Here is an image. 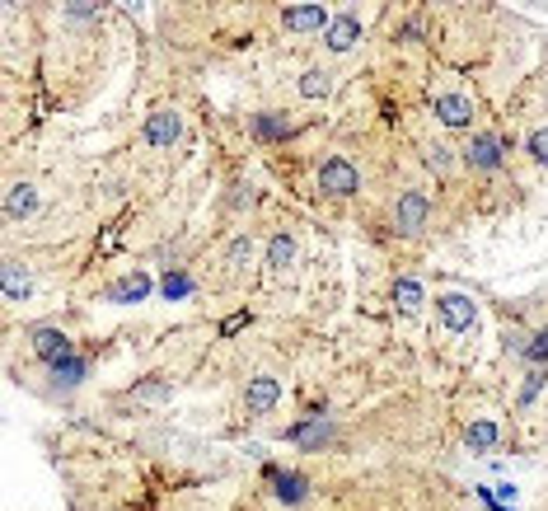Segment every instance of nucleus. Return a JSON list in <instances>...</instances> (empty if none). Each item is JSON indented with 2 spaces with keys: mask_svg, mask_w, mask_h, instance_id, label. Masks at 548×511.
Listing matches in <instances>:
<instances>
[{
  "mask_svg": "<svg viewBox=\"0 0 548 511\" xmlns=\"http://www.w3.org/2000/svg\"><path fill=\"white\" fill-rule=\"evenodd\" d=\"M502 137L497 131H474L469 141H464V164L469 169H478V174H497L502 169Z\"/></svg>",
  "mask_w": 548,
  "mask_h": 511,
  "instance_id": "f257e3e1",
  "label": "nucleus"
},
{
  "mask_svg": "<svg viewBox=\"0 0 548 511\" xmlns=\"http://www.w3.org/2000/svg\"><path fill=\"white\" fill-rule=\"evenodd\" d=\"M319 188H324L328 197H352V193L361 188L356 164H352V160H342V155L324 160V164H319Z\"/></svg>",
  "mask_w": 548,
  "mask_h": 511,
  "instance_id": "f03ea898",
  "label": "nucleus"
},
{
  "mask_svg": "<svg viewBox=\"0 0 548 511\" xmlns=\"http://www.w3.org/2000/svg\"><path fill=\"white\" fill-rule=\"evenodd\" d=\"M28 342H33V357H38L43 366H57V361L75 357L71 338H66V334H57V328H47V324H38V328H33V334H28Z\"/></svg>",
  "mask_w": 548,
  "mask_h": 511,
  "instance_id": "7ed1b4c3",
  "label": "nucleus"
},
{
  "mask_svg": "<svg viewBox=\"0 0 548 511\" xmlns=\"http://www.w3.org/2000/svg\"><path fill=\"white\" fill-rule=\"evenodd\" d=\"M394 225H398V235L418 240L422 225H427V197L422 193H403V197H398V202H394Z\"/></svg>",
  "mask_w": 548,
  "mask_h": 511,
  "instance_id": "20e7f679",
  "label": "nucleus"
},
{
  "mask_svg": "<svg viewBox=\"0 0 548 511\" xmlns=\"http://www.w3.org/2000/svg\"><path fill=\"white\" fill-rule=\"evenodd\" d=\"M436 118L450 127V131H464V127H474V104L464 94L445 90V94H436Z\"/></svg>",
  "mask_w": 548,
  "mask_h": 511,
  "instance_id": "39448f33",
  "label": "nucleus"
},
{
  "mask_svg": "<svg viewBox=\"0 0 548 511\" xmlns=\"http://www.w3.org/2000/svg\"><path fill=\"white\" fill-rule=\"evenodd\" d=\"M183 113H151L145 118V145H174L183 137Z\"/></svg>",
  "mask_w": 548,
  "mask_h": 511,
  "instance_id": "423d86ee",
  "label": "nucleus"
},
{
  "mask_svg": "<svg viewBox=\"0 0 548 511\" xmlns=\"http://www.w3.org/2000/svg\"><path fill=\"white\" fill-rule=\"evenodd\" d=\"M295 254H301V244H295L291 230H277V235L268 240V268H272L277 277H286V272L295 268Z\"/></svg>",
  "mask_w": 548,
  "mask_h": 511,
  "instance_id": "0eeeda50",
  "label": "nucleus"
},
{
  "mask_svg": "<svg viewBox=\"0 0 548 511\" xmlns=\"http://www.w3.org/2000/svg\"><path fill=\"white\" fill-rule=\"evenodd\" d=\"M268 483H272V492H277V502H286V507L305 502V492H309L305 474H295V469H268Z\"/></svg>",
  "mask_w": 548,
  "mask_h": 511,
  "instance_id": "6e6552de",
  "label": "nucleus"
},
{
  "mask_svg": "<svg viewBox=\"0 0 548 511\" xmlns=\"http://www.w3.org/2000/svg\"><path fill=\"white\" fill-rule=\"evenodd\" d=\"M436 310H441V324L445 328H455V334H464V328H469L474 324V301H469V295H441V301H436Z\"/></svg>",
  "mask_w": 548,
  "mask_h": 511,
  "instance_id": "1a4fd4ad",
  "label": "nucleus"
},
{
  "mask_svg": "<svg viewBox=\"0 0 548 511\" xmlns=\"http://www.w3.org/2000/svg\"><path fill=\"white\" fill-rule=\"evenodd\" d=\"M324 38H328V52H347V47L361 38V20L356 14H333L328 28H324Z\"/></svg>",
  "mask_w": 548,
  "mask_h": 511,
  "instance_id": "9d476101",
  "label": "nucleus"
},
{
  "mask_svg": "<svg viewBox=\"0 0 548 511\" xmlns=\"http://www.w3.org/2000/svg\"><path fill=\"white\" fill-rule=\"evenodd\" d=\"M248 131H254V141H286V137H295V122L286 113H258L248 122Z\"/></svg>",
  "mask_w": 548,
  "mask_h": 511,
  "instance_id": "9b49d317",
  "label": "nucleus"
},
{
  "mask_svg": "<svg viewBox=\"0 0 548 511\" xmlns=\"http://www.w3.org/2000/svg\"><path fill=\"white\" fill-rule=\"evenodd\" d=\"M33 211H38V188H33V184H14L5 193V221H24V216H33Z\"/></svg>",
  "mask_w": 548,
  "mask_h": 511,
  "instance_id": "f8f14e48",
  "label": "nucleus"
},
{
  "mask_svg": "<svg viewBox=\"0 0 548 511\" xmlns=\"http://www.w3.org/2000/svg\"><path fill=\"white\" fill-rule=\"evenodd\" d=\"M248 413H268V408L281 399V385L272 381V375H258V381H248Z\"/></svg>",
  "mask_w": 548,
  "mask_h": 511,
  "instance_id": "ddd939ff",
  "label": "nucleus"
},
{
  "mask_svg": "<svg viewBox=\"0 0 548 511\" xmlns=\"http://www.w3.org/2000/svg\"><path fill=\"white\" fill-rule=\"evenodd\" d=\"M324 24H328L324 5H291L286 10V28H295V33H309V28H324Z\"/></svg>",
  "mask_w": 548,
  "mask_h": 511,
  "instance_id": "4468645a",
  "label": "nucleus"
},
{
  "mask_svg": "<svg viewBox=\"0 0 548 511\" xmlns=\"http://www.w3.org/2000/svg\"><path fill=\"white\" fill-rule=\"evenodd\" d=\"M295 446H305V451H319L328 436H333V422H301L295 432H286Z\"/></svg>",
  "mask_w": 548,
  "mask_h": 511,
  "instance_id": "2eb2a0df",
  "label": "nucleus"
},
{
  "mask_svg": "<svg viewBox=\"0 0 548 511\" xmlns=\"http://www.w3.org/2000/svg\"><path fill=\"white\" fill-rule=\"evenodd\" d=\"M28 277H33V272L24 268L20 258H5V301H24V295H28V287H33Z\"/></svg>",
  "mask_w": 548,
  "mask_h": 511,
  "instance_id": "dca6fc26",
  "label": "nucleus"
},
{
  "mask_svg": "<svg viewBox=\"0 0 548 511\" xmlns=\"http://www.w3.org/2000/svg\"><path fill=\"white\" fill-rule=\"evenodd\" d=\"M464 441H469V451L474 455H488V451H497V422H469V432H464Z\"/></svg>",
  "mask_w": 548,
  "mask_h": 511,
  "instance_id": "f3484780",
  "label": "nucleus"
},
{
  "mask_svg": "<svg viewBox=\"0 0 548 511\" xmlns=\"http://www.w3.org/2000/svg\"><path fill=\"white\" fill-rule=\"evenodd\" d=\"M47 371H52L57 389H71V385L85 381V361H80V357H66V361H57V366H47Z\"/></svg>",
  "mask_w": 548,
  "mask_h": 511,
  "instance_id": "a211bd4d",
  "label": "nucleus"
},
{
  "mask_svg": "<svg viewBox=\"0 0 548 511\" xmlns=\"http://www.w3.org/2000/svg\"><path fill=\"white\" fill-rule=\"evenodd\" d=\"M145 291H151V277H141V272H131L127 282L118 287H108V301H145Z\"/></svg>",
  "mask_w": 548,
  "mask_h": 511,
  "instance_id": "6ab92c4d",
  "label": "nucleus"
},
{
  "mask_svg": "<svg viewBox=\"0 0 548 511\" xmlns=\"http://www.w3.org/2000/svg\"><path fill=\"white\" fill-rule=\"evenodd\" d=\"M394 301H398V310H403V315H418V305H422V287H418V277H398Z\"/></svg>",
  "mask_w": 548,
  "mask_h": 511,
  "instance_id": "aec40b11",
  "label": "nucleus"
},
{
  "mask_svg": "<svg viewBox=\"0 0 548 511\" xmlns=\"http://www.w3.org/2000/svg\"><path fill=\"white\" fill-rule=\"evenodd\" d=\"M328 90H333V75H328V71H305L301 75V94L305 98H324Z\"/></svg>",
  "mask_w": 548,
  "mask_h": 511,
  "instance_id": "412c9836",
  "label": "nucleus"
},
{
  "mask_svg": "<svg viewBox=\"0 0 548 511\" xmlns=\"http://www.w3.org/2000/svg\"><path fill=\"white\" fill-rule=\"evenodd\" d=\"M230 268H235V272H248V263H254V240H248V235H239V240H230Z\"/></svg>",
  "mask_w": 548,
  "mask_h": 511,
  "instance_id": "4be33fe9",
  "label": "nucleus"
},
{
  "mask_svg": "<svg viewBox=\"0 0 548 511\" xmlns=\"http://www.w3.org/2000/svg\"><path fill=\"white\" fill-rule=\"evenodd\" d=\"M427 164H431V174H450L455 169V155L450 151H445V145H436V141H427Z\"/></svg>",
  "mask_w": 548,
  "mask_h": 511,
  "instance_id": "5701e85b",
  "label": "nucleus"
},
{
  "mask_svg": "<svg viewBox=\"0 0 548 511\" xmlns=\"http://www.w3.org/2000/svg\"><path fill=\"white\" fill-rule=\"evenodd\" d=\"M61 14H66V24H94L104 10H98V5H66Z\"/></svg>",
  "mask_w": 548,
  "mask_h": 511,
  "instance_id": "b1692460",
  "label": "nucleus"
},
{
  "mask_svg": "<svg viewBox=\"0 0 548 511\" xmlns=\"http://www.w3.org/2000/svg\"><path fill=\"white\" fill-rule=\"evenodd\" d=\"M529 155H535L539 164H548V127H535V131H529Z\"/></svg>",
  "mask_w": 548,
  "mask_h": 511,
  "instance_id": "393cba45",
  "label": "nucleus"
},
{
  "mask_svg": "<svg viewBox=\"0 0 548 511\" xmlns=\"http://www.w3.org/2000/svg\"><path fill=\"white\" fill-rule=\"evenodd\" d=\"M188 291H192L188 272H169V282H164V295H174V301H178V295H188Z\"/></svg>",
  "mask_w": 548,
  "mask_h": 511,
  "instance_id": "a878e982",
  "label": "nucleus"
},
{
  "mask_svg": "<svg viewBox=\"0 0 548 511\" xmlns=\"http://www.w3.org/2000/svg\"><path fill=\"white\" fill-rule=\"evenodd\" d=\"M525 357H529V361H548V328H544V334H539V338H529V348H525Z\"/></svg>",
  "mask_w": 548,
  "mask_h": 511,
  "instance_id": "bb28decb",
  "label": "nucleus"
}]
</instances>
